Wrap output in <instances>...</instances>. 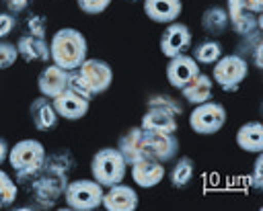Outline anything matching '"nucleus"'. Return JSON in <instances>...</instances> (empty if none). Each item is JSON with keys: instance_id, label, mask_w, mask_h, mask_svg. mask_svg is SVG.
Returning <instances> with one entry per match:
<instances>
[{"instance_id": "393cba45", "label": "nucleus", "mask_w": 263, "mask_h": 211, "mask_svg": "<svg viewBox=\"0 0 263 211\" xmlns=\"http://www.w3.org/2000/svg\"><path fill=\"white\" fill-rule=\"evenodd\" d=\"M242 41L238 43L236 51L238 55H242L247 61H251L257 70H263V37H261V31H255V33H249L245 37H240Z\"/></svg>"}, {"instance_id": "4be33fe9", "label": "nucleus", "mask_w": 263, "mask_h": 211, "mask_svg": "<svg viewBox=\"0 0 263 211\" xmlns=\"http://www.w3.org/2000/svg\"><path fill=\"white\" fill-rule=\"evenodd\" d=\"M212 92H214V80H212V76H208L203 72H199L195 78H191L181 88V96L189 104H199V102L210 100Z\"/></svg>"}, {"instance_id": "6ab92c4d", "label": "nucleus", "mask_w": 263, "mask_h": 211, "mask_svg": "<svg viewBox=\"0 0 263 211\" xmlns=\"http://www.w3.org/2000/svg\"><path fill=\"white\" fill-rule=\"evenodd\" d=\"M29 117H31V123H33V127L37 131H51L60 123V117H58V113L53 109L51 98H47L43 94L31 100V104H29Z\"/></svg>"}, {"instance_id": "5701e85b", "label": "nucleus", "mask_w": 263, "mask_h": 211, "mask_svg": "<svg viewBox=\"0 0 263 211\" xmlns=\"http://www.w3.org/2000/svg\"><path fill=\"white\" fill-rule=\"evenodd\" d=\"M236 145L247 154L263 152V125L259 121H247L236 129Z\"/></svg>"}, {"instance_id": "1a4fd4ad", "label": "nucleus", "mask_w": 263, "mask_h": 211, "mask_svg": "<svg viewBox=\"0 0 263 211\" xmlns=\"http://www.w3.org/2000/svg\"><path fill=\"white\" fill-rule=\"evenodd\" d=\"M191 43H193L191 29L185 23L175 20V23L164 25V31L160 35L158 47H160V53L164 57H175V55L187 53L191 49Z\"/></svg>"}, {"instance_id": "f03ea898", "label": "nucleus", "mask_w": 263, "mask_h": 211, "mask_svg": "<svg viewBox=\"0 0 263 211\" xmlns=\"http://www.w3.org/2000/svg\"><path fill=\"white\" fill-rule=\"evenodd\" d=\"M68 182H70V174L60 172V170L43 164L39 174L35 176V180L27 186V191L39 209H51L64 197Z\"/></svg>"}, {"instance_id": "f3484780", "label": "nucleus", "mask_w": 263, "mask_h": 211, "mask_svg": "<svg viewBox=\"0 0 263 211\" xmlns=\"http://www.w3.org/2000/svg\"><path fill=\"white\" fill-rule=\"evenodd\" d=\"M129 168H132V180L140 188H154L164 178V164L154 158L138 160V162L129 164Z\"/></svg>"}, {"instance_id": "cd10ccee", "label": "nucleus", "mask_w": 263, "mask_h": 211, "mask_svg": "<svg viewBox=\"0 0 263 211\" xmlns=\"http://www.w3.org/2000/svg\"><path fill=\"white\" fill-rule=\"evenodd\" d=\"M43 164H45V166H49V168H55V170H60V172L70 174V172L76 168V158L72 156V152H70V150L60 147V150L47 152V154H45Z\"/></svg>"}, {"instance_id": "7c9ffc66", "label": "nucleus", "mask_w": 263, "mask_h": 211, "mask_svg": "<svg viewBox=\"0 0 263 211\" xmlns=\"http://www.w3.org/2000/svg\"><path fill=\"white\" fill-rule=\"evenodd\" d=\"M18 59V51H16V45L6 41V39H0V70H8L16 64Z\"/></svg>"}, {"instance_id": "6e6552de", "label": "nucleus", "mask_w": 263, "mask_h": 211, "mask_svg": "<svg viewBox=\"0 0 263 211\" xmlns=\"http://www.w3.org/2000/svg\"><path fill=\"white\" fill-rule=\"evenodd\" d=\"M45 154H47V150L39 139H21L14 145H10L8 164L14 172L37 170L43 166Z\"/></svg>"}, {"instance_id": "2eb2a0df", "label": "nucleus", "mask_w": 263, "mask_h": 211, "mask_svg": "<svg viewBox=\"0 0 263 211\" xmlns=\"http://www.w3.org/2000/svg\"><path fill=\"white\" fill-rule=\"evenodd\" d=\"M117 150L121 152L123 160L129 164L138 162V160H144V158H150L148 156V145H146V135H144V129L140 125L136 127H129L117 141Z\"/></svg>"}, {"instance_id": "412c9836", "label": "nucleus", "mask_w": 263, "mask_h": 211, "mask_svg": "<svg viewBox=\"0 0 263 211\" xmlns=\"http://www.w3.org/2000/svg\"><path fill=\"white\" fill-rule=\"evenodd\" d=\"M140 127L156 133H177L179 123L173 113L158 107H146V113L140 119Z\"/></svg>"}, {"instance_id": "9d476101", "label": "nucleus", "mask_w": 263, "mask_h": 211, "mask_svg": "<svg viewBox=\"0 0 263 211\" xmlns=\"http://www.w3.org/2000/svg\"><path fill=\"white\" fill-rule=\"evenodd\" d=\"M226 12H228V18H230V29L238 35V37H245L249 33H255V31H261L263 29V20H261V14H255L247 8V2L245 0H226Z\"/></svg>"}, {"instance_id": "f704fd0d", "label": "nucleus", "mask_w": 263, "mask_h": 211, "mask_svg": "<svg viewBox=\"0 0 263 211\" xmlns=\"http://www.w3.org/2000/svg\"><path fill=\"white\" fill-rule=\"evenodd\" d=\"M16 29V16L6 12H0V39H6Z\"/></svg>"}, {"instance_id": "7ed1b4c3", "label": "nucleus", "mask_w": 263, "mask_h": 211, "mask_svg": "<svg viewBox=\"0 0 263 211\" xmlns=\"http://www.w3.org/2000/svg\"><path fill=\"white\" fill-rule=\"evenodd\" d=\"M90 174L103 188H107L111 184L123 182V178L127 174V162L123 160V156L117 147L105 145V147H101L92 154Z\"/></svg>"}, {"instance_id": "0eeeda50", "label": "nucleus", "mask_w": 263, "mask_h": 211, "mask_svg": "<svg viewBox=\"0 0 263 211\" xmlns=\"http://www.w3.org/2000/svg\"><path fill=\"white\" fill-rule=\"evenodd\" d=\"M226 109L222 102L205 100L199 104H193V111L189 113V127L197 135H214L226 125Z\"/></svg>"}, {"instance_id": "2f4dec72", "label": "nucleus", "mask_w": 263, "mask_h": 211, "mask_svg": "<svg viewBox=\"0 0 263 211\" xmlns=\"http://www.w3.org/2000/svg\"><path fill=\"white\" fill-rule=\"evenodd\" d=\"M27 33L35 37H45L47 35V18L43 14H29L27 16Z\"/></svg>"}, {"instance_id": "bb28decb", "label": "nucleus", "mask_w": 263, "mask_h": 211, "mask_svg": "<svg viewBox=\"0 0 263 211\" xmlns=\"http://www.w3.org/2000/svg\"><path fill=\"white\" fill-rule=\"evenodd\" d=\"M195 176V162L189 156H181L177 158V162L173 164L171 172H168V182L173 188H185L189 186V182Z\"/></svg>"}, {"instance_id": "4c0bfd02", "label": "nucleus", "mask_w": 263, "mask_h": 211, "mask_svg": "<svg viewBox=\"0 0 263 211\" xmlns=\"http://www.w3.org/2000/svg\"><path fill=\"white\" fill-rule=\"evenodd\" d=\"M247 2V8L255 14H261L263 12V0H245Z\"/></svg>"}, {"instance_id": "c9c22d12", "label": "nucleus", "mask_w": 263, "mask_h": 211, "mask_svg": "<svg viewBox=\"0 0 263 211\" xmlns=\"http://www.w3.org/2000/svg\"><path fill=\"white\" fill-rule=\"evenodd\" d=\"M35 0H4V6H6V10L10 12V14H21V12H25L31 4H33Z\"/></svg>"}, {"instance_id": "f257e3e1", "label": "nucleus", "mask_w": 263, "mask_h": 211, "mask_svg": "<svg viewBox=\"0 0 263 211\" xmlns=\"http://www.w3.org/2000/svg\"><path fill=\"white\" fill-rule=\"evenodd\" d=\"M88 57L86 37L74 27L58 29L49 39V59L64 70H76Z\"/></svg>"}, {"instance_id": "9b49d317", "label": "nucleus", "mask_w": 263, "mask_h": 211, "mask_svg": "<svg viewBox=\"0 0 263 211\" xmlns=\"http://www.w3.org/2000/svg\"><path fill=\"white\" fill-rule=\"evenodd\" d=\"M51 102H53L58 117L66 119V121H80L82 117H86V113L90 109V98L78 94L72 88H66L62 94L51 98Z\"/></svg>"}, {"instance_id": "dca6fc26", "label": "nucleus", "mask_w": 263, "mask_h": 211, "mask_svg": "<svg viewBox=\"0 0 263 211\" xmlns=\"http://www.w3.org/2000/svg\"><path fill=\"white\" fill-rule=\"evenodd\" d=\"M68 78H70V72L55 66V64H49L45 66L39 76H37V88L43 96L47 98H55L58 94H62L66 88H68Z\"/></svg>"}, {"instance_id": "aec40b11", "label": "nucleus", "mask_w": 263, "mask_h": 211, "mask_svg": "<svg viewBox=\"0 0 263 211\" xmlns=\"http://www.w3.org/2000/svg\"><path fill=\"white\" fill-rule=\"evenodd\" d=\"M16 51L18 57H23L29 64H45L49 61V43L45 41V37H35V35H21L16 39Z\"/></svg>"}, {"instance_id": "4468645a", "label": "nucleus", "mask_w": 263, "mask_h": 211, "mask_svg": "<svg viewBox=\"0 0 263 211\" xmlns=\"http://www.w3.org/2000/svg\"><path fill=\"white\" fill-rule=\"evenodd\" d=\"M199 66L197 61L189 55V53H181V55H175V57H168V64H166V80L173 88L181 90L191 78H195L199 74Z\"/></svg>"}, {"instance_id": "e433bc0d", "label": "nucleus", "mask_w": 263, "mask_h": 211, "mask_svg": "<svg viewBox=\"0 0 263 211\" xmlns=\"http://www.w3.org/2000/svg\"><path fill=\"white\" fill-rule=\"evenodd\" d=\"M8 152H10L8 141H6L4 137H0V166H2L4 162H8Z\"/></svg>"}, {"instance_id": "a211bd4d", "label": "nucleus", "mask_w": 263, "mask_h": 211, "mask_svg": "<svg viewBox=\"0 0 263 211\" xmlns=\"http://www.w3.org/2000/svg\"><path fill=\"white\" fill-rule=\"evenodd\" d=\"M144 14L158 25H168L179 20L183 12V0H142Z\"/></svg>"}, {"instance_id": "b1692460", "label": "nucleus", "mask_w": 263, "mask_h": 211, "mask_svg": "<svg viewBox=\"0 0 263 211\" xmlns=\"http://www.w3.org/2000/svg\"><path fill=\"white\" fill-rule=\"evenodd\" d=\"M201 29L205 31V35L210 37H220L230 29V18L224 6L220 4H212L201 12Z\"/></svg>"}, {"instance_id": "39448f33", "label": "nucleus", "mask_w": 263, "mask_h": 211, "mask_svg": "<svg viewBox=\"0 0 263 211\" xmlns=\"http://www.w3.org/2000/svg\"><path fill=\"white\" fill-rule=\"evenodd\" d=\"M76 78L80 80L82 88L95 98L97 94H103L113 84V68L99 57H86L76 70Z\"/></svg>"}, {"instance_id": "c756f323", "label": "nucleus", "mask_w": 263, "mask_h": 211, "mask_svg": "<svg viewBox=\"0 0 263 211\" xmlns=\"http://www.w3.org/2000/svg\"><path fill=\"white\" fill-rule=\"evenodd\" d=\"M146 107H158V109H164L168 113H173L175 117H181L185 107L179 98L171 96V94H152L146 98Z\"/></svg>"}, {"instance_id": "72a5a7b5", "label": "nucleus", "mask_w": 263, "mask_h": 211, "mask_svg": "<svg viewBox=\"0 0 263 211\" xmlns=\"http://www.w3.org/2000/svg\"><path fill=\"white\" fill-rule=\"evenodd\" d=\"M251 184L255 191L263 188V152L255 154V164H253V172H251Z\"/></svg>"}, {"instance_id": "20e7f679", "label": "nucleus", "mask_w": 263, "mask_h": 211, "mask_svg": "<svg viewBox=\"0 0 263 211\" xmlns=\"http://www.w3.org/2000/svg\"><path fill=\"white\" fill-rule=\"evenodd\" d=\"M249 76V61L238 53H224L212 68V80L224 92H236Z\"/></svg>"}, {"instance_id": "473e14b6", "label": "nucleus", "mask_w": 263, "mask_h": 211, "mask_svg": "<svg viewBox=\"0 0 263 211\" xmlns=\"http://www.w3.org/2000/svg\"><path fill=\"white\" fill-rule=\"evenodd\" d=\"M113 0H76V6L86 14H101L111 6Z\"/></svg>"}, {"instance_id": "f8f14e48", "label": "nucleus", "mask_w": 263, "mask_h": 211, "mask_svg": "<svg viewBox=\"0 0 263 211\" xmlns=\"http://www.w3.org/2000/svg\"><path fill=\"white\" fill-rule=\"evenodd\" d=\"M144 135H146V145H148L150 158L166 164L179 156L181 143H179L177 133H156V131L144 129Z\"/></svg>"}, {"instance_id": "ddd939ff", "label": "nucleus", "mask_w": 263, "mask_h": 211, "mask_svg": "<svg viewBox=\"0 0 263 211\" xmlns=\"http://www.w3.org/2000/svg\"><path fill=\"white\" fill-rule=\"evenodd\" d=\"M138 205H140V197H138L136 188L125 182L111 184L103 193L101 207H105L107 211H136Z\"/></svg>"}, {"instance_id": "a878e982", "label": "nucleus", "mask_w": 263, "mask_h": 211, "mask_svg": "<svg viewBox=\"0 0 263 211\" xmlns=\"http://www.w3.org/2000/svg\"><path fill=\"white\" fill-rule=\"evenodd\" d=\"M189 55L197 61V66H214L224 55V49H222L220 41H216L214 37H210V39H203L197 45H193V49H191Z\"/></svg>"}, {"instance_id": "c85d7f7f", "label": "nucleus", "mask_w": 263, "mask_h": 211, "mask_svg": "<svg viewBox=\"0 0 263 211\" xmlns=\"http://www.w3.org/2000/svg\"><path fill=\"white\" fill-rule=\"evenodd\" d=\"M18 197V184L16 180L0 168V209H8L14 205Z\"/></svg>"}, {"instance_id": "423d86ee", "label": "nucleus", "mask_w": 263, "mask_h": 211, "mask_svg": "<svg viewBox=\"0 0 263 211\" xmlns=\"http://www.w3.org/2000/svg\"><path fill=\"white\" fill-rule=\"evenodd\" d=\"M105 188L95 178H78L70 180L64 191V201L74 211H92L101 207Z\"/></svg>"}]
</instances>
